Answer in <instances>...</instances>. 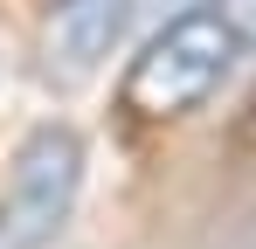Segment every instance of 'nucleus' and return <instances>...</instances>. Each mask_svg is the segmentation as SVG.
<instances>
[{"mask_svg": "<svg viewBox=\"0 0 256 249\" xmlns=\"http://www.w3.org/2000/svg\"><path fill=\"white\" fill-rule=\"evenodd\" d=\"M0 249H14V242H7V236H0Z\"/></svg>", "mask_w": 256, "mask_h": 249, "instance_id": "5", "label": "nucleus"}, {"mask_svg": "<svg viewBox=\"0 0 256 249\" xmlns=\"http://www.w3.org/2000/svg\"><path fill=\"white\" fill-rule=\"evenodd\" d=\"M236 56H242V35L228 28V14L214 0L180 7L152 28V42L125 70V111L132 118H187L194 104H208L222 90Z\"/></svg>", "mask_w": 256, "mask_h": 249, "instance_id": "1", "label": "nucleus"}, {"mask_svg": "<svg viewBox=\"0 0 256 249\" xmlns=\"http://www.w3.org/2000/svg\"><path fill=\"white\" fill-rule=\"evenodd\" d=\"M84 194V138L70 124H35L21 138V152L7 166V194H0V236L14 249H48Z\"/></svg>", "mask_w": 256, "mask_h": 249, "instance_id": "2", "label": "nucleus"}, {"mask_svg": "<svg viewBox=\"0 0 256 249\" xmlns=\"http://www.w3.org/2000/svg\"><path fill=\"white\" fill-rule=\"evenodd\" d=\"M132 14H138V0H56L48 21H42L48 76H62V83L90 76V70L132 35Z\"/></svg>", "mask_w": 256, "mask_h": 249, "instance_id": "3", "label": "nucleus"}, {"mask_svg": "<svg viewBox=\"0 0 256 249\" xmlns=\"http://www.w3.org/2000/svg\"><path fill=\"white\" fill-rule=\"evenodd\" d=\"M214 7L228 14V28H236L242 42H256V0H214Z\"/></svg>", "mask_w": 256, "mask_h": 249, "instance_id": "4", "label": "nucleus"}]
</instances>
